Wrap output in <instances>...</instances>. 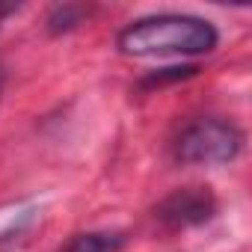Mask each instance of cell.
I'll return each instance as SVG.
<instances>
[{
  "label": "cell",
  "instance_id": "4",
  "mask_svg": "<svg viewBox=\"0 0 252 252\" xmlns=\"http://www.w3.org/2000/svg\"><path fill=\"white\" fill-rule=\"evenodd\" d=\"M63 252H122V237L110 231H89L77 234Z\"/></svg>",
  "mask_w": 252,
  "mask_h": 252
},
{
  "label": "cell",
  "instance_id": "2",
  "mask_svg": "<svg viewBox=\"0 0 252 252\" xmlns=\"http://www.w3.org/2000/svg\"><path fill=\"white\" fill-rule=\"evenodd\" d=\"M243 149V134L231 122L222 119H199L178 134L172 155L187 166H220L231 163Z\"/></svg>",
  "mask_w": 252,
  "mask_h": 252
},
{
  "label": "cell",
  "instance_id": "7",
  "mask_svg": "<svg viewBox=\"0 0 252 252\" xmlns=\"http://www.w3.org/2000/svg\"><path fill=\"white\" fill-rule=\"evenodd\" d=\"M3 83H6V74H3V68H0V95H3Z\"/></svg>",
  "mask_w": 252,
  "mask_h": 252
},
{
  "label": "cell",
  "instance_id": "5",
  "mask_svg": "<svg viewBox=\"0 0 252 252\" xmlns=\"http://www.w3.org/2000/svg\"><path fill=\"white\" fill-rule=\"evenodd\" d=\"M86 12H89L86 6H71V3L54 6V12H51V18H48V27H51V33H65V30L77 27Z\"/></svg>",
  "mask_w": 252,
  "mask_h": 252
},
{
  "label": "cell",
  "instance_id": "6",
  "mask_svg": "<svg viewBox=\"0 0 252 252\" xmlns=\"http://www.w3.org/2000/svg\"><path fill=\"white\" fill-rule=\"evenodd\" d=\"M15 9H18V6H12V3H0V21H3L6 15H12Z\"/></svg>",
  "mask_w": 252,
  "mask_h": 252
},
{
  "label": "cell",
  "instance_id": "3",
  "mask_svg": "<svg viewBox=\"0 0 252 252\" xmlns=\"http://www.w3.org/2000/svg\"><path fill=\"white\" fill-rule=\"evenodd\" d=\"M214 208H217V202L208 193V187H184L160 202L158 220L169 228H187V225L208 222L214 217Z\"/></svg>",
  "mask_w": 252,
  "mask_h": 252
},
{
  "label": "cell",
  "instance_id": "1",
  "mask_svg": "<svg viewBox=\"0 0 252 252\" xmlns=\"http://www.w3.org/2000/svg\"><path fill=\"white\" fill-rule=\"evenodd\" d=\"M220 33L211 21L196 15H149L119 33V51L125 57H199L211 54Z\"/></svg>",
  "mask_w": 252,
  "mask_h": 252
}]
</instances>
